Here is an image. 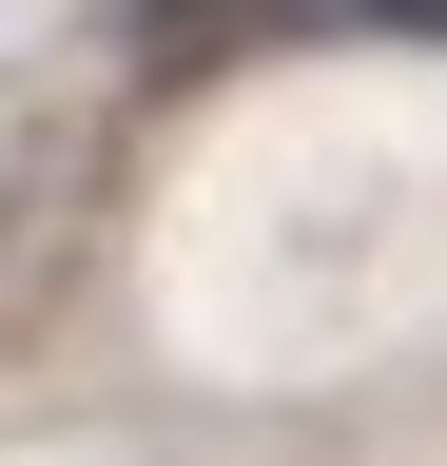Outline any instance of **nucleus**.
I'll return each instance as SVG.
<instances>
[{
    "instance_id": "f257e3e1",
    "label": "nucleus",
    "mask_w": 447,
    "mask_h": 466,
    "mask_svg": "<svg viewBox=\"0 0 447 466\" xmlns=\"http://www.w3.org/2000/svg\"><path fill=\"white\" fill-rule=\"evenodd\" d=\"M253 20H272V0H156L137 58H156V78H195V58H214V39H253Z\"/></svg>"
}]
</instances>
